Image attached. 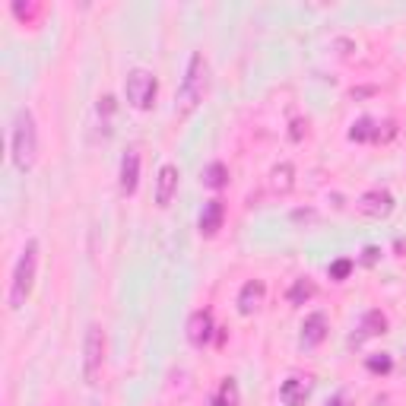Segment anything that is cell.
Returning a JSON list of instances; mask_svg holds the SVG:
<instances>
[{
	"label": "cell",
	"instance_id": "18",
	"mask_svg": "<svg viewBox=\"0 0 406 406\" xmlns=\"http://www.w3.org/2000/svg\"><path fill=\"white\" fill-rule=\"evenodd\" d=\"M311 299H314V283L305 280V276L295 280L292 289H289V302H292V305H305V302H311Z\"/></svg>",
	"mask_w": 406,
	"mask_h": 406
},
{
	"label": "cell",
	"instance_id": "25",
	"mask_svg": "<svg viewBox=\"0 0 406 406\" xmlns=\"http://www.w3.org/2000/svg\"><path fill=\"white\" fill-rule=\"evenodd\" d=\"M302 127H308V124H302V121L292 124V140H302Z\"/></svg>",
	"mask_w": 406,
	"mask_h": 406
},
{
	"label": "cell",
	"instance_id": "15",
	"mask_svg": "<svg viewBox=\"0 0 406 406\" xmlns=\"http://www.w3.org/2000/svg\"><path fill=\"white\" fill-rule=\"evenodd\" d=\"M270 187H273V194H289L295 187V168L289 165V162L273 165V172H270Z\"/></svg>",
	"mask_w": 406,
	"mask_h": 406
},
{
	"label": "cell",
	"instance_id": "14",
	"mask_svg": "<svg viewBox=\"0 0 406 406\" xmlns=\"http://www.w3.org/2000/svg\"><path fill=\"white\" fill-rule=\"evenodd\" d=\"M359 340H368V337H384L387 333V318L378 311V308H372V311L362 314V324H359ZM356 340V343H359Z\"/></svg>",
	"mask_w": 406,
	"mask_h": 406
},
{
	"label": "cell",
	"instance_id": "13",
	"mask_svg": "<svg viewBox=\"0 0 406 406\" xmlns=\"http://www.w3.org/2000/svg\"><path fill=\"white\" fill-rule=\"evenodd\" d=\"M264 295H266V286L260 280H248L238 292V311L241 314H254L260 305H264Z\"/></svg>",
	"mask_w": 406,
	"mask_h": 406
},
{
	"label": "cell",
	"instance_id": "24",
	"mask_svg": "<svg viewBox=\"0 0 406 406\" xmlns=\"http://www.w3.org/2000/svg\"><path fill=\"white\" fill-rule=\"evenodd\" d=\"M374 93H378L374 86H365V89H353L349 95H353V99H362V95H374Z\"/></svg>",
	"mask_w": 406,
	"mask_h": 406
},
{
	"label": "cell",
	"instance_id": "16",
	"mask_svg": "<svg viewBox=\"0 0 406 406\" xmlns=\"http://www.w3.org/2000/svg\"><path fill=\"white\" fill-rule=\"evenodd\" d=\"M200 181H203L210 191H222V187L229 184V168L222 165V162H210V165L203 168V175H200Z\"/></svg>",
	"mask_w": 406,
	"mask_h": 406
},
{
	"label": "cell",
	"instance_id": "10",
	"mask_svg": "<svg viewBox=\"0 0 406 406\" xmlns=\"http://www.w3.org/2000/svg\"><path fill=\"white\" fill-rule=\"evenodd\" d=\"M327 330H330V324H327V314L324 311H314L305 318V324H302V349H314L320 346V343L327 340Z\"/></svg>",
	"mask_w": 406,
	"mask_h": 406
},
{
	"label": "cell",
	"instance_id": "21",
	"mask_svg": "<svg viewBox=\"0 0 406 406\" xmlns=\"http://www.w3.org/2000/svg\"><path fill=\"white\" fill-rule=\"evenodd\" d=\"M349 273H353V260H349V257H340V260H333V264H330V280L343 283Z\"/></svg>",
	"mask_w": 406,
	"mask_h": 406
},
{
	"label": "cell",
	"instance_id": "8",
	"mask_svg": "<svg viewBox=\"0 0 406 406\" xmlns=\"http://www.w3.org/2000/svg\"><path fill=\"white\" fill-rule=\"evenodd\" d=\"M121 194L124 197H133L137 194V184H140V153L137 147H130L124 156H121Z\"/></svg>",
	"mask_w": 406,
	"mask_h": 406
},
{
	"label": "cell",
	"instance_id": "17",
	"mask_svg": "<svg viewBox=\"0 0 406 406\" xmlns=\"http://www.w3.org/2000/svg\"><path fill=\"white\" fill-rule=\"evenodd\" d=\"M374 130H378V121L359 118L353 124V130H349V140H353V143H368V140H372L374 143Z\"/></svg>",
	"mask_w": 406,
	"mask_h": 406
},
{
	"label": "cell",
	"instance_id": "1",
	"mask_svg": "<svg viewBox=\"0 0 406 406\" xmlns=\"http://www.w3.org/2000/svg\"><path fill=\"white\" fill-rule=\"evenodd\" d=\"M207 83H210V64L203 57V51H194L191 60H187V70H184V83L178 89V105H175V114L178 121L191 118L197 111V105L203 102L207 95Z\"/></svg>",
	"mask_w": 406,
	"mask_h": 406
},
{
	"label": "cell",
	"instance_id": "11",
	"mask_svg": "<svg viewBox=\"0 0 406 406\" xmlns=\"http://www.w3.org/2000/svg\"><path fill=\"white\" fill-rule=\"evenodd\" d=\"M178 165H162L159 168V178H156V207H168L172 203V197L178 194Z\"/></svg>",
	"mask_w": 406,
	"mask_h": 406
},
{
	"label": "cell",
	"instance_id": "20",
	"mask_svg": "<svg viewBox=\"0 0 406 406\" xmlns=\"http://www.w3.org/2000/svg\"><path fill=\"white\" fill-rule=\"evenodd\" d=\"M368 372H374V374H387L393 368V362H391V356L387 353H378V356H368Z\"/></svg>",
	"mask_w": 406,
	"mask_h": 406
},
{
	"label": "cell",
	"instance_id": "19",
	"mask_svg": "<svg viewBox=\"0 0 406 406\" xmlns=\"http://www.w3.org/2000/svg\"><path fill=\"white\" fill-rule=\"evenodd\" d=\"M213 406H238V384H235V378H226L219 384V393H216Z\"/></svg>",
	"mask_w": 406,
	"mask_h": 406
},
{
	"label": "cell",
	"instance_id": "23",
	"mask_svg": "<svg viewBox=\"0 0 406 406\" xmlns=\"http://www.w3.org/2000/svg\"><path fill=\"white\" fill-rule=\"evenodd\" d=\"M378 257H381V251H378V248H374V245H368L365 251H362V264H365V266L378 264Z\"/></svg>",
	"mask_w": 406,
	"mask_h": 406
},
{
	"label": "cell",
	"instance_id": "7",
	"mask_svg": "<svg viewBox=\"0 0 406 406\" xmlns=\"http://www.w3.org/2000/svg\"><path fill=\"white\" fill-rule=\"evenodd\" d=\"M314 391V381L308 374H289L280 387V400L286 406H305V400L311 397Z\"/></svg>",
	"mask_w": 406,
	"mask_h": 406
},
{
	"label": "cell",
	"instance_id": "6",
	"mask_svg": "<svg viewBox=\"0 0 406 406\" xmlns=\"http://www.w3.org/2000/svg\"><path fill=\"white\" fill-rule=\"evenodd\" d=\"M359 210L365 216H372V219H384V216H391L393 213L391 191H384V187H372V191H365L359 197Z\"/></svg>",
	"mask_w": 406,
	"mask_h": 406
},
{
	"label": "cell",
	"instance_id": "22",
	"mask_svg": "<svg viewBox=\"0 0 406 406\" xmlns=\"http://www.w3.org/2000/svg\"><path fill=\"white\" fill-rule=\"evenodd\" d=\"M13 13L20 16V20H26V22H29L35 13H39V7H32V4H26V7H22V4H13Z\"/></svg>",
	"mask_w": 406,
	"mask_h": 406
},
{
	"label": "cell",
	"instance_id": "4",
	"mask_svg": "<svg viewBox=\"0 0 406 406\" xmlns=\"http://www.w3.org/2000/svg\"><path fill=\"white\" fill-rule=\"evenodd\" d=\"M83 353H86L83 356V378H86V384H99L102 368H105V330L99 324H89Z\"/></svg>",
	"mask_w": 406,
	"mask_h": 406
},
{
	"label": "cell",
	"instance_id": "2",
	"mask_svg": "<svg viewBox=\"0 0 406 406\" xmlns=\"http://www.w3.org/2000/svg\"><path fill=\"white\" fill-rule=\"evenodd\" d=\"M10 153H13V162L22 175L35 168V159H39V127H35V114L29 108H20L13 118Z\"/></svg>",
	"mask_w": 406,
	"mask_h": 406
},
{
	"label": "cell",
	"instance_id": "12",
	"mask_svg": "<svg viewBox=\"0 0 406 406\" xmlns=\"http://www.w3.org/2000/svg\"><path fill=\"white\" fill-rule=\"evenodd\" d=\"M222 219H226V203L222 200H207L203 203V210H200V235H207V238H213L216 232L222 229Z\"/></svg>",
	"mask_w": 406,
	"mask_h": 406
},
{
	"label": "cell",
	"instance_id": "26",
	"mask_svg": "<svg viewBox=\"0 0 406 406\" xmlns=\"http://www.w3.org/2000/svg\"><path fill=\"white\" fill-rule=\"evenodd\" d=\"M327 406H346V403H343V397H333V400H330V403H327Z\"/></svg>",
	"mask_w": 406,
	"mask_h": 406
},
{
	"label": "cell",
	"instance_id": "5",
	"mask_svg": "<svg viewBox=\"0 0 406 406\" xmlns=\"http://www.w3.org/2000/svg\"><path fill=\"white\" fill-rule=\"evenodd\" d=\"M124 93H127V102H130L133 108L147 111V108H153V102H156L159 80H156L149 70H130V74H127V83H124Z\"/></svg>",
	"mask_w": 406,
	"mask_h": 406
},
{
	"label": "cell",
	"instance_id": "9",
	"mask_svg": "<svg viewBox=\"0 0 406 406\" xmlns=\"http://www.w3.org/2000/svg\"><path fill=\"white\" fill-rule=\"evenodd\" d=\"M213 330H216L213 314H210L207 308H200V311H194L191 318H187V340H191V346H207Z\"/></svg>",
	"mask_w": 406,
	"mask_h": 406
},
{
	"label": "cell",
	"instance_id": "3",
	"mask_svg": "<svg viewBox=\"0 0 406 406\" xmlns=\"http://www.w3.org/2000/svg\"><path fill=\"white\" fill-rule=\"evenodd\" d=\"M35 270H39V241L29 238L26 248H22V254H20V260H16L13 283H10V308H13V311L26 305V299L32 295Z\"/></svg>",
	"mask_w": 406,
	"mask_h": 406
}]
</instances>
